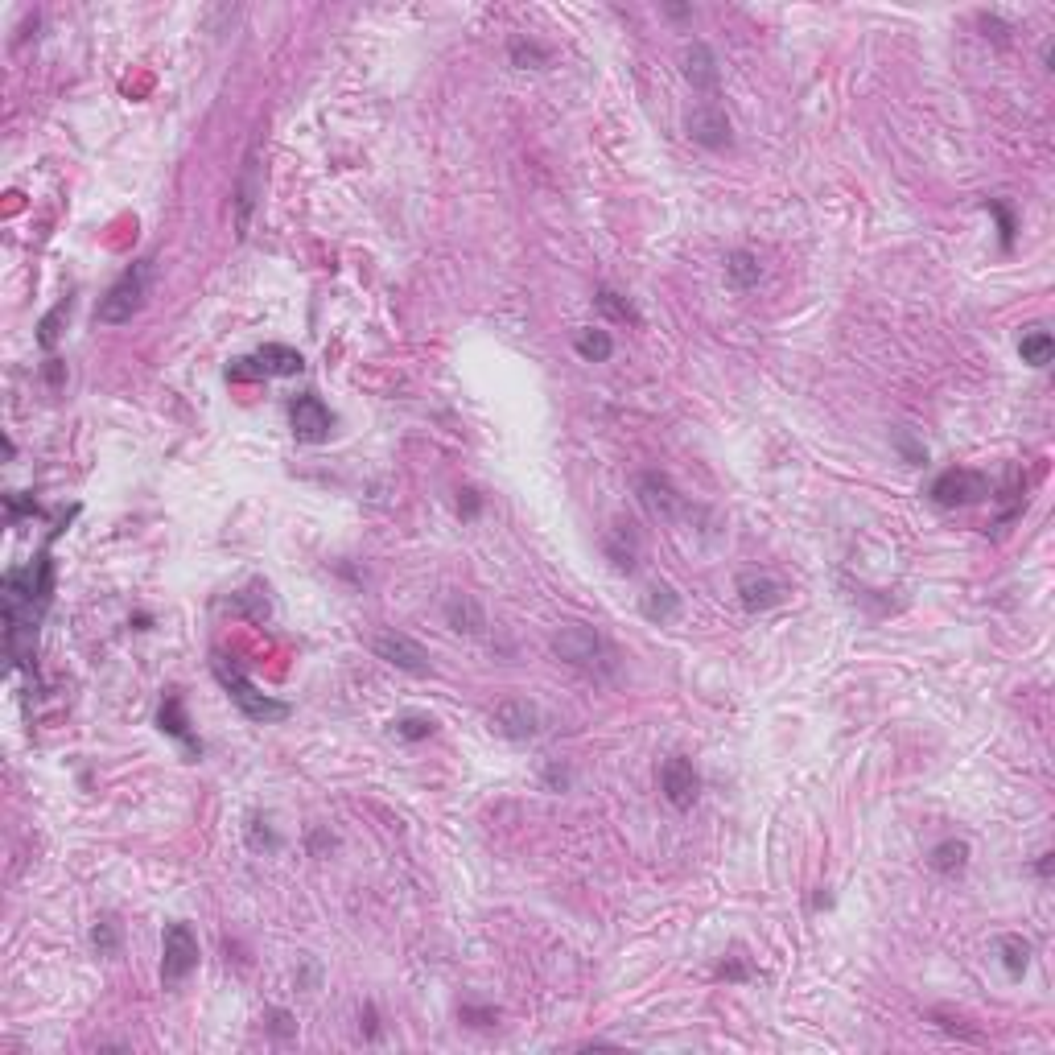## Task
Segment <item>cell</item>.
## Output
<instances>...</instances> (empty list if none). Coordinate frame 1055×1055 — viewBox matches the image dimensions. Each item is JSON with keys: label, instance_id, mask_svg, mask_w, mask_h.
<instances>
[{"label": "cell", "instance_id": "obj_1", "mask_svg": "<svg viewBox=\"0 0 1055 1055\" xmlns=\"http://www.w3.org/2000/svg\"><path fill=\"white\" fill-rule=\"evenodd\" d=\"M549 648H553V656H557L561 664H569V668H586V672L606 668L610 660H615V652H610V643L602 639V631L590 627V623H561V627L553 631V639H549Z\"/></svg>", "mask_w": 1055, "mask_h": 1055}, {"label": "cell", "instance_id": "obj_2", "mask_svg": "<svg viewBox=\"0 0 1055 1055\" xmlns=\"http://www.w3.org/2000/svg\"><path fill=\"white\" fill-rule=\"evenodd\" d=\"M149 272H153V260H136L132 268H124V272H120V281H116L104 297H99L95 318L104 322V326H124V322H132L136 314H141V305H145Z\"/></svg>", "mask_w": 1055, "mask_h": 1055}, {"label": "cell", "instance_id": "obj_3", "mask_svg": "<svg viewBox=\"0 0 1055 1055\" xmlns=\"http://www.w3.org/2000/svg\"><path fill=\"white\" fill-rule=\"evenodd\" d=\"M198 957H202V952H198L194 928L186 920H174L165 928V936H161V981L169 985V990L182 985L198 969Z\"/></svg>", "mask_w": 1055, "mask_h": 1055}, {"label": "cell", "instance_id": "obj_4", "mask_svg": "<svg viewBox=\"0 0 1055 1055\" xmlns=\"http://www.w3.org/2000/svg\"><path fill=\"white\" fill-rule=\"evenodd\" d=\"M215 676L223 680V689L231 693L235 705H240L244 718H252V722H285V718H289V705H285V701L264 697L248 676H240L235 668H227L223 660H215Z\"/></svg>", "mask_w": 1055, "mask_h": 1055}, {"label": "cell", "instance_id": "obj_5", "mask_svg": "<svg viewBox=\"0 0 1055 1055\" xmlns=\"http://www.w3.org/2000/svg\"><path fill=\"white\" fill-rule=\"evenodd\" d=\"M990 491H994V483L985 479L981 470H965V466H952V470L936 474V483L928 487V495L940 507H969V503L990 499Z\"/></svg>", "mask_w": 1055, "mask_h": 1055}, {"label": "cell", "instance_id": "obj_6", "mask_svg": "<svg viewBox=\"0 0 1055 1055\" xmlns=\"http://www.w3.org/2000/svg\"><path fill=\"white\" fill-rule=\"evenodd\" d=\"M305 359L301 351L285 347V343H268L260 347L252 359H240L235 367H227V380H256V376H301Z\"/></svg>", "mask_w": 1055, "mask_h": 1055}, {"label": "cell", "instance_id": "obj_7", "mask_svg": "<svg viewBox=\"0 0 1055 1055\" xmlns=\"http://www.w3.org/2000/svg\"><path fill=\"white\" fill-rule=\"evenodd\" d=\"M685 132H689V141L709 149V153H722L734 145V128H730V116L722 104H713V99H705V104H697L689 116H685Z\"/></svg>", "mask_w": 1055, "mask_h": 1055}, {"label": "cell", "instance_id": "obj_8", "mask_svg": "<svg viewBox=\"0 0 1055 1055\" xmlns=\"http://www.w3.org/2000/svg\"><path fill=\"white\" fill-rule=\"evenodd\" d=\"M289 425H293V437L305 441V446H318V441L330 437L334 429V413L322 404V396L314 392H301L289 400Z\"/></svg>", "mask_w": 1055, "mask_h": 1055}, {"label": "cell", "instance_id": "obj_9", "mask_svg": "<svg viewBox=\"0 0 1055 1055\" xmlns=\"http://www.w3.org/2000/svg\"><path fill=\"white\" fill-rule=\"evenodd\" d=\"M371 652H376L384 664L408 672V676H429V652L404 631H380L376 639H371Z\"/></svg>", "mask_w": 1055, "mask_h": 1055}, {"label": "cell", "instance_id": "obj_10", "mask_svg": "<svg viewBox=\"0 0 1055 1055\" xmlns=\"http://www.w3.org/2000/svg\"><path fill=\"white\" fill-rule=\"evenodd\" d=\"M660 792H664V800L676 812H689L697 804V796H701V775H697V767L685 755H672L660 767Z\"/></svg>", "mask_w": 1055, "mask_h": 1055}, {"label": "cell", "instance_id": "obj_11", "mask_svg": "<svg viewBox=\"0 0 1055 1055\" xmlns=\"http://www.w3.org/2000/svg\"><path fill=\"white\" fill-rule=\"evenodd\" d=\"M491 726H495L503 738H512V742H528V738H536V730H540V705L528 701V697H507V701L495 705Z\"/></svg>", "mask_w": 1055, "mask_h": 1055}, {"label": "cell", "instance_id": "obj_12", "mask_svg": "<svg viewBox=\"0 0 1055 1055\" xmlns=\"http://www.w3.org/2000/svg\"><path fill=\"white\" fill-rule=\"evenodd\" d=\"M260 194H264L260 145H252L248 157H244V174H240V182H235V235H240V240H248V231H252V211H256Z\"/></svg>", "mask_w": 1055, "mask_h": 1055}, {"label": "cell", "instance_id": "obj_13", "mask_svg": "<svg viewBox=\"0 0 1055 1055\" xmlns=\"http://www.w3.org/2000/svg\"><path fill=\"white\" fill-rule=\"evenodd\" d=\"M639 503L648 507V516H656V520H676L680 512H685V495H680L672 487V479L660 474V470L639 474Z\"/></svg>", "mask_w": 1055, "mask_h": 1055}, {"label": "cell", "instance_id": "obj_14", "mask_svg": "<svg viewBox=\"0 0 1055 1055\" xmlns=\"http://www.w3.org/2000/svg\"><path fill=\"white\" fill-rule=\"evenodd\" d=\"M446 623H450V631H458V635H470V639H479V635H487V610L479 606V598L474 594H450L446 598Z\"/></svg>", "mask_w": 1055, "mask_h": 1055}, {"label": "cell", "instance_id": "obj_15", "mask_svg": "<svg viewBox=\"0 0 1055 1055\" xmlns=\"http://www.w3.org/2000/svg\"><path fill=\"white\" fill-rule=\"evenodd\" d=\"M680 71H685V79L693 83V91H718V58H713V50L705 42H689L685 50H680Z\"/></svg>", "mask_w": 1055, "mask_h": 1055}, {"label": "cell", "instance_id": "obj_16", "mask_svg": "<svg viewBox=\"0 0 1055 1055\" xmlns=\"http://www.w3.org/2000/svg\"><path fill=\"white\" fill-rule=\"evenodd\" d=\"M784 586L775 582V577H767V573H742L738 577V602L751 610V615H763V610H771V606H779L784 602Z\"/></svg>", "mask_w": 1055, "mask_h": 1055}, {"label": "cell", "instance_id": "obj_17", "mask_svg": "<svg viewBox=\"0 0 1055 1055\" xmlns=\"http://www.w3.org/2000/svg\"><path fill=\"white\" fill-rule=\"evenodd\" d=\"M639 610H643V619L648 623H672L676 615H680V594L668 586V582H652L648 590H643V598H639Z\"/></svg>", "mask_w": 1055, "mask_h": 1055}, {"label": "cell", "instance_id": "obj_18", "mask_svg": "<svg viewBox=\"0 0 1055 1055\" xmlns=\"http://www.w3.org/2000/svg\"><path fill=\"white\" fill-rule=\"evenodd\" d=\"M726 281H730V289H738V293L755 289V285L763 281V264H759V256H755V252H746V248L730 252V256H726Z\"/></svg>", "mask_w": 1055, "mask_h": 1055}, {"label": "cell", "instance_id": "obj_19", "mask_svg": "<svg viewBox=\"0 0 1055 1055\" xmlns=\"http://www.w3.org/2000/svg\"><path fill=\"white\" fill-rule=\"evenodd\" d=\"M928 866H932L936 874H944V878H957V874H965V866H969V841H961V837H948V841H940V845L932 849Z\"/></svg>", "mask_w": 1055, "mask_h": 1055}, {"label": "cell", "instance_id": "obj_20", "mask_svg": "<svg viewBox=\"0 0 1055 1055\" xmlns=\"http://www.w3.org/2000/svg\"><path fill=\"white\" fill-rule=\"evenodd\" d=\"M994 948H998V961H1002V969H1006L1014 981L1031 969V940H1027V936H1014V932H1006V936H998V940H994Z\"/></svg>", "mask_w": 1055, "mask_h": 1055}, {"label": "cell", "instance_id": "obj_21", "mask_svg": "<svg viewBox=\"0 0 1055 1055\" xmlns=\"http://www.w3.org/2000/svg\"><path fill=\"white\" fill-rule=\"evenodd\" d=\"M594 310H598L602 318H610V322H619V326H639L635 305H631L623 293H615L610 285H602V289L594 293Z\"/></svg>", "mask_w": 1055, "mask_h": 1055}, {"label": "cell", "instance_id": "obj_22", "mask_svg": "<svg viewBox=\"0 0 1055 1055\" xmlns=\"http://www.w3.org/2000/svg\"><path fill=\"white\" fill-rule=\"evenodd\" d=\"M606 557L615 561L619 573H631L635 569V532H631V524H615V528H610V536H606Z\"/></svg>", "mask_w": 1055, "mask_h": 1055}, {"label": "cell", "instance_id": "obj_23", "mask_svg": "<svg viewBox=\"0 0 1055 1055\" xmlns=\"http://www.w3.org/2000/svg\"><path fill=\"white\" fill-rule=\"evenodd\" d=\"M1018 355H1023V363H1031V367H1047L1051 355H1055V338L1035 326V330H1027L1023 338H1018Z\"/></svg>", "mask_w": 1055, "mask_h": 1055}, {"label": "cell", "instance_id": "obj_24", "mask_svg": "<svg viewBox=\"0 0 1055 1055\" xmlns=\"http://www.w3.org/2000/svg\"><path fill=\"white\" fill-rule=\"evenodd\" d=\"M573 351L582 355L586 363H606L610 355H615V338H610L606 330H582L573 338Z\"/></svg>", "mask_w": 1055, "mask_h": 1055}, {"label": "cell", "instance_id": "obj_25", "mask_svg": "<svg viewBox=\"0 0 1055 1055\" xmlns=\"http://www.w3.org/2000/svg\"><path fill=\"white\" fill-rule=\"evenodd\" d=\"M157 726H161L165 734H174V738H182V742L190 746V751H194V755L202 751V746H198V742L190 738V730H186V718H182V697H165V701H161V713H157Z\"/></svg>", "mask_w": 1055, "mask_h": 1055}, {"label": "cell", "instance_id": "obj_26", "mask_svg": "<svg viewBox=\"0 0 1055 1055\" xmlns=\"http://www.w3.org/2000/svg\"><path fill=\"white\" fill-rule=\"evenodd\" d=\"M507 54H512V66H520V71H544V66L553 62V54H549V46H540V42H524V38H516L512 46H507Z\"/></svg>", "mask_w": 1055, "mask_h": 1055}, {"label": "cell", "instance_id": "obj_27", "mask_svg": "<svg viewBox=\"0 0 1055 1055\" xmlns=\"http://www.w3.org/2000/svg\"><path fill=\"white\" fill-rule=\"evenodd\" d=\"M891 446H895V450H899V458H903V462H911V466L928 462V446H924V441H915V433H911L907 425H899V429L891 433Z\"/></svg>", "mask_w": 1055, "mask_h": 1055}, {"label": "cell", "instance_id": "obj_28", "mask_svg": "<svg viewBox=\"0 0 1055 1055\" xmlns=\"http://www.w3.org/2000/svg\"><path fill=\"white\" fill-rule=\"evenodd\" d=\"M392 730H396V738H404V742H425V738H433L437 722L425 718V713H408V718H400Z\"/></svg>", "mask_w": 1055, "mask_h": 1055}, {"label": "cell", "instance_id": "obj_29", "mask_svg": "<svg viewBox=\"0 0 1055 1055\" xmlns=\"http://www.w3.org/2000/svg\"><path fill=\"white\" fill-rule=\"evenodd\" d=\"M91 944H95V952H99V957H112V952L120 948V924L112 920V915H104V920H95V928H91Z\"/></svg>", "mask_w": 1055, "mask_h": 1055}, {"label": "cell", "instance_id": "obj_30", "mask_svg": "<svg viewBox=\"0 0 1055 1055\" xmlns=\"http://www.w3.org/2000/svg\"><path fill=\"white\" fill-rule=\"evenodd\" d=\"M66 314H71V297H66V301H58L54 310H50V314L42 318V326H38V343H42L46 351H50V347L58 343V322H62Z\"/></svg>", "mask_w": 1055, "mask_h": 1055}, {"label": "cell", "instance_id": "obj_31", "mask_svg": "<svg viewBox=\"0 0 1055 1055\" xmlns=\"http://www.w3.org/2000/svg\"><path fill=\"white\" fill-rule=\"evenodd\" d=\"M248 845L256 849V854H264V849H277V845H281V837L268 829V821H260V816H252V821H248Z\"/></svg>", "mask_w": 1055, "mask_h": 1055}, {"label": "cell", "instance_id": "obj_32", "mask_svg": "<svg viewBox=\"0 0 1055 1055\" xmlns=\"http://www.w3.org/2000/svg\"><path fill=\"white\" fill-rule=\"evenodd\" d=\"M268 1018H272V1023H268V1031H272V1035H281V1039H289V1035L297 1031V1027H293V1014H289V1010H272Z\"/></svg>", "mask_w": 1055, "mask_h": 1055}, {"label": "cell", "instance_id": "obj_33", "mask_svg": "<svg viewBox=\"0 0 1055 1055\" xmlns=\"http://www.w3.org/2000/svg\"><path fill=\"white\" fill-rule=\"evenodd\" d=\"M544 784H549L553 792H565V788H569V767L549 763V767H544Z\"/></svg>", "mask_w": 1055, "mask_h": 1055}, {"label": "cell", "instance_id": "obj_34", "mask_svg": "<svg viewBox=\"0 0 1055 1055\" xmlns=\"http://www.w3.org/2000/svg\"><path fill=\"white\" fill-rule=\"evenodd\" d=\"M985 207H990V211L998 215V223H1002V244L1010 248V244H1014V223H1010V215H1006V207H1002V202H994V198H990V202H985Z\"/></svg>", "mask_w": 1055, "mask_h": 1055}, {"label": "cell", "instance_id": "obj_35", "mask_svg": "<svg viewBox=\"0 0 1055 1055\" xmlns=\"http://www.w3.org/2000/svg\"><path fill=\"white\" fill-rule=\"evenodd\" d=\"M458 512L470 520V516H479L483 512V499H479V491H462V499H458Z\"/></svg>", "mask_w": 1055, "mask_h": 1055}, {"label": "cell", "instance_id": "obj_36", "mask_svg": "<svg viewBox=\"0 0 1055 1055\" xmlns=\"http://www.w3.org/2000/svg\"><path fill=\"white\" fill-rule=\"evenodd\" d=\"M718 977H726V981H742V977H746V965H738V961L718 965Z\"/></svg>", "mask_w": 1055, "mask_h": 1055}, {"label": "cell", "instance_id": "obj_37", "mask_svg": "<svg viewBox=\"0 0 1055 1055\" xmlns=\"http://www.w3.org/2000/svg\"><path fill=\"white\" fill-rule=\"evenodd\" d=\"M1035 870H1039V878H1051V854H1039Z\"/></svg>", "mask_w": 1055, "mask_h": 1055}]
</instances>
